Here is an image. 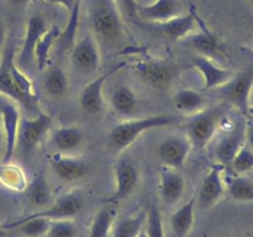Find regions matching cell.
Segmentation results:
<instances>
[{
    "instance_id": "obj_24",
    "label": "cell",
    "mask_w": 253,
    "mask_h": 237,
    "mask_svg": "<svg viewBox=\"0 0 253 237\" xmlns=\"http://www.w3.org/2000/svg\"><path fill=\"white\" fill-rule=\"evenodd\" d=\"M246 143L245 141V125L237 126L234 131L220 138L215 147V158L219 164L230 165L240 148Z\"/></svg>"
},
{
    "instance_id": "obj_9",
    "label": "cell",
    "mask_w": 253,
    "mask_h": 237,
    "mask_svg": "<svg viewBox=\"0 0 253 237\" xmlns=\"http://www.w3.org/2000/svg\"><path fill=\"white\" fill-rule=\"evenodd\" d=\"M127 66L126 62H120L115 67H111L109 71L104 72L100 76L91 79L81 91L79 95V104L84 113L89 115H99L104 108V85L106 80Z\"/></svg>"
},
{
    "instance_id": "obj_8",
    "label": "cell",
    "mask_w": 253,
    "mask_h": 237,
    "mask_svg": "<svg viewBox=\"0 0 253 237\" xmlns=\"http://www.w3.org/2000/svg\"><path fill=\"white\" fill-rule=\"evenodd\" d=\"M0 118L4 133V152L1 163H9L16 152L17 137L22 116L16 103L9 99H0Z\"/></svg>"
},
{
    "instance_id": "obj_21",
    "label": "cell",
    "mask_w": 253,
    "mask_h": 237,
    "mask_svg": "<svg viewBox=\"0 0 253 237\" xmlns=\"http://www.w3.org/2000/svg\"><path fill=\"white\" fill-rule=\"evenodd\" d=\"M184 188L185 180L179 170L167 167L160 170V193L166 204H177L184 193Z\"/></svg>"
},
{
    "instance_id": "obj_4",
    "label": "cell",
    "mask_w": 253,
    "mask_h": 237,
    "mask_svg": "<svg viewBox=\"0 0 253 237\" xmlns=\"http://www.w3.org/2000/svg\"><path fill=\"white\" fill-rule=\"evenodd\" d=\"M71 63L74 71L84 77L94 76L100 68L99 42L91 32H86L71 48Z\"/></svg>"
},
{
    "instance_id": "obj_42",
    "label": "cell",
    "mask_w": 253,
    "mask_h": 237,
    "mask_svg": "<svg viewBox=\"0 0 253 237\" xmlns=\"http://www.w3.org/2000/svg\"><path fill=\"white\" fill-rule=\"evenodd\" d=\"M83 1L84 0H76V2H74V7L71 11V14L81 15V9H82V4H83Z\"/></svg>"
},
{
    "instance_id": "obj_28",
    "label": "cell",
    "mask_w": 253,
    "mask_h": 237,
    "mask_svg": "<svg viewBox=\"0 0 253 237\" xmlns=\"http://www.w3.org/2000/svg\"><path fill=\"white\" fill-rule=\"evenodd\" d=\"M116 217H118L116 205L106 202V205L100 207L94 216L88 237H111V231Z\"/></svg>"
},
{
    "instance_id": "obj_29",
    "label": "cell",
    "mask_w": 253,
    "mask_h": 237,
    "mask_svg": "<svg viewBox=\"0 0 253 237\" xmlns=\"http://www.w3.org/2000/svg\"><path fill=\"white\" fill-rule=\"evenodd\" d=\"M51 225V220L43 219V217H30L22 216L20 219L10 221L2 225L6 230L19 229V231L25 237H44Z\"/></svg>"
},
{
    "instance_id": "obj_40",
    "label": "cell",
    "mask_w": 253,
    "mask_h": 237,
    "mask_svg": "<svg viewBox=\"0 0 253 237\" xmlns=\"http://www.w3.org/2000/svg\"><path fill=\"white\" fill-rule=\"evenodd\" d=\"M5 42H6V26L0 20V56L5 48Z\"/></svg>"
},
{
    "instance_id": "obj_19",
    "label": "cell",
    "mask_w": 253,
    "mask_h": 237,
    "mask_svg": "<svg viewBox=\"0 0 253 237\" xmlns=\"http://www.w3.org/2000/svg\"><path fill=\"white\" fill-rule=\"evenodd\" d=\"M15 58V49L10 46H5L0 57V94L5 96L9 100L25 106L26 109L31 110V106L24 98L17 86L15 85V81L12 79L11 71H10V64Z\"/></svg>"
},
{
    "instance_id": "obj_41",
    "label": "cell",
    "mask_w": 253,
    "mask_h": 237,
    "mask_svg": "<svg viewBox=\"0 0 253 237\" xmlns=\"http://www.w3.org/2000/svg\"><path fill=\"white\" fill-rule=\"evenodd\" d=\"M48 1L53 2V4H57V5H61V6H63L64 9L68 10V11L71 12L72 10H73L76 0H48Z\"/></svg>"
},
{
    "instance_id": "obj_48",
    "label": "cell",
    "mask_w": 253,
    "mask_h": 237,
    "mask_svg": "<svg viewBox=\"0 0 253 237\" xmlns=\"http://www.w3.org/2000/svg\"><path fill=\"white\" fill-rule=\"evenodd\" d=\"M250 1H251V2H253V0H250Z\"/></svg>"
},
{
    "instance_id": "obj_22",
    "label": "cell",
    "mask_w": 253,
    "mask_h": 237,
    "mask_svg": "<svg viewBox=\"0 0 253 237\" xmlns=\"http://www.w3.org/2000/svg\"><path fill=\"white\" fill-rule=\"evenodd\" d=\"M172 103L180 116H193L208 108V99L202 91L183 88L175 91Z\"/></svg>"
},
{
    "instance_id": "obj_44",
    "label": "cell",
    "mask_w": 253,
    "mask_h": 237,
    "mask_svg": "<svg viewBox=\"0 0 253 237\" xmlns=\"http://www.w3.org/2000/svg\"><path fill=\"white\" fill-rule=\"evenodd\" d=\"M30 1H31V0H10V2L14 4L15 6H24V5L29 4Z\"/></svg>"
},
{
    "instance_id": "obj_33",
    "label": "cell",
    "mask_w": 253,
    "mask_h": 237,
    "mask_svg": "<svg viewBox=\"0 0 253 237\" xmlns=\"http://www.w3.org/2000/svg\"><path fill=\"white\" fill-rule=\"evenodd\" d=\"M146 217L147 211H141L132 216L125 217L116 225L113 237H136L141 230L145 229Z\"/></svg>"
},
{
    "instance_id": "obj_38",
    "label": "cell",
    "mask_w": 253,
    "mask_h": 237,
    "mask_svg": "<svg viewBox=\"0 0 253 237\" xmlns=\"http://www.w3.org/2000/svg\"><path fill=\"white\" fill-rule=\"evenodd\" d=\"M119 10H124L128 16H137L138 4L136 0H114Z\"/></svg>"
},
{
    "instance_id": "obj_11",
    "label": "cell",
    "mask_w": 253,
    "mask_h": 237,
    "mask_svg": "<svg viewBox=\"0 0 253 237\" xmlns=\"http://www.w3.org/2000/svg\"><path fill=\"white\" fill-rule=\"evenodd\" d=\"M224 165L210 167L197 189V206L200 210H209L216 205L226 192V185L222 178Z\"/></svg>"
},
{
    "instance_id": "obj_20",
    "label": "cell",
    "mask_w": 253,
    "mask_h": 237,
    "mask_svg": "<svg viewBox=\"0 0 253 237\" xmlns=\"http://www.w3.org/2000/svg\"><path fill=\"white\" fill-rule=\"evenodd\" d=\"M111 110L119 118H123L125 120L132 118L137 114L138 110V98L135 91L132 90L127 84H121L116 86L110 94Z\"/></svg>"
},
{
    "instance_id": "obj_34",
    "label": "cell",
    "mask_w": 253,
    "mask_h": 237,
    "mask_svg": "<svg viewBox=\"0 0 253 237\" xmlns=\"http://www.w3.org/2000/svg\"><path fill=\"white\" fill-rule=\"evenodd\" d=\"M0 182L6 188L12 190H26L27 183L25 175L20 167L11 165L9 163H2L0 165Z\"/></svg>"
},
{
    "instance_id": "obj_14",
    "label": "cell",
    "mask_w": 253,
    "mask_h": 237,
    "mask_svg": "<svg viewBox=\"0 0 253 237\" xmlns=\"http://www.w3.org/2000/svg\"><path fill=\"white\" fill-rule=\"evenodd\" d=\"M192 143L187 136H169L158 146V157L163 167L179 170L185 164L192 151Z\"/></svg>"
},
{
    "instance_id": "obj_37",
    "label": "cell",
    "mask_w": 253,
    "mask_h": 237,
    "mask_svg": "<svg viewBox=\"0 0 253 237\" xmlns=\"http://www.w3.org/2000/svg\"><path fill=\"white\" fill-rule=\"evenodd\" d=\"M230 167L234 169L236 174H246L253 170V151L246 143L240 148Z\"/></svg>"
},
{
    "instance_id": "obj_27",
    "label": "cell",
    "mask_w": 253,
    "mask_h": 237,
    "mask_svg": "<svg viewBox=\"0 0 253 237\" xmlns=\"http://www.w3.org/2000/svg\"><path fill=\"white\" fill-rule=\"evenodd\" d=\"M61 34V27H59L58 25H52V26L48 27V29L46 30V32L40 37L34 52L35 63H36L39 71L43 72L44 69L47 68L49 54H51V51L52 48H53L54 44H57V42H58Z\"/></svg>"
},
{
    "instance_id": "obj_46",
    "label": "cell",
    "mask_w": 253,
    "mask_h": 237,
    "mask_svg": "<svg viewBox=\"0 0 253 237\" xmlns=\"http://www.w3.org/2000/svg\"><path fill=\"white\" fill-rule=\"evenodd\" d=\"M136 237H148V236H147V234H146V230L143 229V230H141V232Z\"/></svg>"
},
{
    "instance_id": "obj_35",
    "label": "cell",
    "mask_w": 253,
    "mask_h": 237,
    "mask_svg": "<svg viewBox=\"0 0 253 237\" xmlns=\"http://www.w3.org/2000/svg\"><path fill=\"white\" fill-rule=\"evenodd\" d=\"M145 230L148 237H166L162 214L156 204H151L148 206Z\"/></svg>"
},
{
    "instance_id": "obj_5",
    "label": "cell",
    "mask_w": 253,
    "mask_h": 237,
    "mask_svg": "<svg viewBox=\"0 0 253 237\" xmlns=\"http://www.w3.org/2000/svg\"><path fill=\"white\" fill-rule=\"evenodd\" d=\"M219 95L224 101L247 115L251 110L250 101L253 90V67L235 73L225 85L219 88Z\"/></svg>"
},
{
    "instance_id": "obj_12",
    "label": "cell",
    "mask_w": 253,
    "mask_h": 237,
    "mask_svg": "<svg viewBox=\"0 0 253 237\" xmlns=\"http://www.w3.org/2000/svg\"><path fill=\"white\" fill-rule=\"evenodd\" d=\"M84 206V195L79 190H73L67 194L59 197L53 204L49 205L44 210L30 214V217H43V219L51 220H63L73 219L74 216L82 211Z\"/></svg>"
},
{
    "instance_id": "obj_15",
    "label": "cell",
    "mask_w": 253,
    "mask_h": 237,
    "mask_svg": "<svg viewBox=\"0 0 253 237\" xmlns=\"http://www.w3.org/2000/svg\"><path fill=\"white\" fill-rule=\"evenodd\" d=\"M48 160L57 177L67 183L83 179L90 172L88 162L81 157H74V156L58 152L48 156Z\"/></svg>"
},
{
    "instance_id": "obj_1",
    "label": "cell",
    "mask_w": 253,
    "mask_h": 237,
    "mask_svg": "<svg viewBox=\"0 0 253 237\" xmlns=\"http://www.w3.org/2000/svg\"><path fill=\"white\" fill-rule=\"evenodd\" d=\"M180 121L182 116L174 114H160L140 118H127L111 130L109 135V143L115 152H121L133 145L142 133L155 128L175 125Z\"/></svg>"
},
{
    "instance_id": "obj_26",
    "label": "cell",
    "mask_w": 253,
    "mask_h": 237,
    "mask_svg": "<svg viewBox=\"0 0 253 237\" xmlns=\"http://www.w3.org/2000/svg\"><path fill=\"white\" fill-rule=\"evenodd\" d=\"M84 142V132L78 126H63L52 135V143L61 153H71L78 150Z\"/></svg>"
},
{
    "instance_id": "obj_45",
    "label": "cell",
    "mask_w": 253,
    "mask_h": 237,
    "mask_svg": "<svg viewBox=\"0 0 253 237\" xmlns=\"http://www.w3.org/2000/svg\"><path fill=\"white\" fill-rule=\"evenodd\" d=\"M0 237H10L9 232H7L6 229L2 227V225H0Z\"/></svg>"
},
{
    "instance_id": "obj_30",
    "label": "cell",
    "mask_w": 253,
    "mask_h": 237,
    "mask_svg": "<svg viewBox=\"0 0 253 237\" xmlns=\"http://www.w3.org/2000/svg\"><path fill=\"white\" fill-rule=\"evenodd\" d=\"M226 185V192L232 200L239 202H253V179L245 174L230 177Z\"/></svg>"
},
{
    "instance_id": "obj_47",
    "label": "cell",
    "mask_w": 253,
    "mask_h": 237,
    "mask_svg": "<svg viewBox=\"0 0 253 237\" xmlns=\"http://www.w3.org/2000/svg\"><path fill=\"white\" fill-rule=\"evenodd\" d=\"M251 32H252V37H253V24H252V26H251Z\"/></svg>"
},
{
    "instance_id": "obj_23",
    "label": "cell",
    "mask_w": 253,
    "mask_h": 237,
    "mask_svg": "<svg viewBox=\"0 0 253 237\" xmlns=\"http://www.w3.org/2000/svg\"><path fill=\"white\" fill-rule=\"evenodd\" d=\"M199 19L197 12L190 10L188 14L178 15L168 21L160 24L163 34L170 40H185L199 27Z\"/></svg>"
},
{
    "instance_id": "obj_10",
    "label": "cell",
    "mask_w": 253,
    "mask_h": 237,
    "mask_svg": "<svg viewBox=\"0 0 253 237\" xmlns=\"http://www.w3.org/2000/svg\"><path fill=\"white\" fill-rule=\"evenodd\" d=\"M114 177H115V189L109 198H106L105 202L110 204H119L120 201L127 199L138 184V170L135 163L127 157L120 158L114 165Z\"/></svg>"
},
{
    "instance_id": "obj_3",
    "label": "cell",
    "mask_w": 253,
    "mask_h": 237,
    "mask_svg": "<svg viewBox=\"0 0 253 237\" xmlns=\"http://www.w3.org/2000/svg\"><path fill=\"white\" fill-rule=\"evenodd\" d=\"M224 109L222 105L207 108L193 115L192 118L188 121L185 136L190 141L193 148L202 150L209 145L210 141L216 135L220 123L224 118Z\"/></svg>"
},
{
    "instance_id": "obj_36",
    "label": "cell",
    "mask_w": 253,
    "mask_h": 237,
    "mask_svg": "<svg viewBox=\"0 0 253 237\" xmlns=\"http://www.w3.org/2000/svg\"><path fill=\"white\" fill-rule=\"evenodd\" d=\"M78 226L73 219L54 220L51 221L49 229L44 237H77Z\"/></svg>"
},
{
    "instance_id": "obj_17",
    "label": "cell",
    "mask_w": 253,
    "mask_h": 237,
    "mask_svg": "<svg viewBox=\"0 0 253 237\" xmlns=\"http://www.w3.org/2000/svg\"><path fill=\"white\" fill-rule=\"evenodd\" d=\"M47 29L48 27H47L46 21H44L41 15L35 14L27 20L26 31H25L24 40H22L21 48H20L19 54H17V59L15 57V62L21 69L29 66L32 62L35 47H36L40 37L46 32Z\"/></svg>"
},
{
    "instance_id": "obj_43",
    "label": "cell",
    "mask_w": 253,
    "mask_h": 237,
    "mask_svg": "<svg viewBox=\"0 0 253 237\" xmlns=\"http://www.w3.org/2000/svg\"><path fill=\"white\" fill-rule=\"evenodd\" d=\"M2 152H4V133L0 125V157H2Z\"/></svg>"
},
{
    "instance_id": "obj_25",
    "label": "cell",
    "mask_w": 253,
    "mask_h": 237,
    "mask_svg": "<svg viewBox=\"0 0 253 237\" xmlns=\"http://www.w3.org/2000/svg\"><path fill=\"white\" fill-rule=\"evenodd\" d=\"M195 207H197V190L184 205L174 211L170 216V227L177 237H187L192 231L195 221Z\"/></svg>"
},
{
    "instance_id": "obj_16",
    "label": "cell",
    "mask_w": 253,
    "mask_h": 237,
    "mask_svg": "<svg viewBox=\"0 0 253 237\" xmlns=\"http://www.w3.org/2000/svg\"><path fill=\"white\" fill-rule=\"evenodd\" d=\"M193 66L203 78V91L221 88L235 74L231 69L219 66L214 59L199 54L193 58Z\"/></svg>"
},
{
    "instance_id": "obj_39",
    "label": "cell",
    "mask_w": 253,
    "mask_h": 237,
    "mask_svg": "<svg viewBox=\"0 0 253 237\" xmlns=\"http://www.w3.org/2000/svg\"><path fill=\"white\" fill-rule=\"evenodd\" d=\"M245 141L246 145L253 151V118L245 123Z\"/></svg>"
},
{
    "instance_id": "obj_7",
    "label": "cell",
    "mask_w": 253,
    "mask_h": 237,
    "mask_svg": "<svg viewBox=\"0 0 253 237\" xmlns=\"http://www.w3.org/2000/svg\"><path fill=\"white\" fill-rule=\"evenodd\" d=\"M133 69L145 83L157 90H168L177 76L174 64L160 58L138 62Z\"/></svg>"
},
{
    "instance_id": "obj_31",
    "label": "cell",
    "mask_w": 253,
    "mask_h": 237,
    "mask_svg": "<svg viewBox=\"0 0 253 237\" xmlns=\"http://www.w3.org/2000/svg\"><path fill=\"white\" fill-rule=\"evenodd\" d=\"M43 88L52 98H62L69 89V79L63 68L54 66L46 73Z\"/></svg>"
},
{
    "instance_id": "obj_32",
    "label": "cell",
    "mask_w": 253,
    "mask_h": 237,
    "mask_svg": "<svg viewBox=\"0 0 253 237\" xmlns=\"http://www.w3.org/2000/svg\"><path fill=\"white\" fill-rule=\"evenodd\" d=\"M27 197L35 206H46L51 201V189L43 173H37L27 184Z\"/></svg>"
},
{
    "instance_id": "obj_2",
    "label": "cell",
    "mask_w": 253,
    "mask_h": 237,
    "mask_svg": "<svg viewBox=\"0 0 253 237\" xmlns=\"http://www.w3.org/2000/svg\"><path fill=\"white\" fill-rule=\"evenodd\" d=\"M91 34L96 41L119 46L125 40V25L114 0H96L90 12Z\"/></svg>"
},
{
    "instance_id": "obj_6",
    "label": "cell",
    "mask_w": 253,
    "mask_h": 237,
    "mask_svg": "<svg viewBox=\"0 0 253 237\" xmlns=\"http://www.w3.org/2000/svg\"><path fill=\"white\" fill-rule=\"evenodd\" d=\"M52 118L40 111L35 118H22L20 123L16 150L24 155H31L48 136L52 128Z\"/></svg>"
},
{
    "instance_id": "obj_13",
    "label": "cell",
    "mask_w": 253,
    "mask_h": 237,
    "mask_svg": "<svg viewBox=\"0 0 253 237\" xmlns=\"http://www.w3.org/2000/svg\"><path fill=\"white\" fill-rule=\"evenodd\" d=\"M199 31L193 32L190 36L187 37V46L194 49L199 56L208 57L214 61L227 58L229 54L225 44L214 32L208 29L202 19H199Z\"/></svg>"
},
{
    "instance_id": "obj_18",
    "label": "cell",
    "mask_w": 253,
    "mask_h": 237,
    "mask_svg": "<svg viewBox=\"0 0 253 237\" xmlns=\"http://www.w3.org/2000/svg\"><path fill=\"white\" fill-rule=\"evenodd\" d=\"M183 0H155L151 4L138 5L137 16L146 21L162 24L183 14Z\"/></svg>"
}]
</instances>
